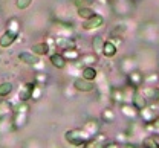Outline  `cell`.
I'll return each mask as SVG.
<instances>
[{"label":"cell","mask_w":159,"mask_h":148,"mask_svg":"<svg viewBox=\"0 0 159 148\" xmlns=\"http://www.w3.org/2000/svg\"><path fill=\"white\" fill-rule=\"evenodd\" d=\"M89 139H90V136L83 128H70V130L64 131V141L74 147H83Z\"/></svg>","instance_id":"cell-1"},{"label":"cell","mask_w":159,"mask_h":148,"mask_svg":"<svg viewBox=\"0 0 159 148\" xmlns=\"http://www.w3.org/2000/svg\"><path fill=\"white\" fill-rule=\"evenodd\" d=\"M19 60L21 61V63H25L26 66H31V67H35V69H39L40 66H41V63H43L41 57H39L37 54H34L32 50H31V52H28V50L20 52Z\"/></svg>","instance_id":"cell-2"},{"label":"cell","mask_w":159,"mask_h":148,"mask_svg":"<svg viewBox=\"0 0 159 148\" xmlns=\"http://www.w3.org/2000/svg\"><path fill=\"white\" fill-rule=\"evenodd\" d=\"M102 24H104V17L101 14L95 12L90 19H87V20H84L81 23V28L84 31H93V29H99Z\"/></svg>","instance_id":"cell-3"},{"label":"cell","mask_w":159,"mask_h":148,"mask_svg":"<svg viewBox=\"0 0 159 148\" xmlns=\"http://www.w3.org/2000/svg\"><path fill=\"white\" fill-rule=\"evenodd\" d=\"M74 89L80 92V93H90V92H93V89H95V84H93V81H87V80H84L83 76H77L75 80H74Z\"/></svg>","instance_id":"cell-4"},{"label":"cell","mask_w":159,"mask_h":148,"mask_svg":"<svg viewBox=\"0 0 159 148\" xmlns=\"http://www.w3.org/2000/svg\"><path fill=\"white\" fill-rule=\"evenodd\" d=\"M125 80H127V84L130 85L132 89H141L144 85V73L141 70H138V69H135L130 73H127Z\"/></svg>","instance_id":"cell-5"},{"label":"cell","mask_w":159,"mask_h":148,"mask_svg":"<svg viewBox=\"0 0 159 148\" xmlns=\"http://www.w3.org/2000/svg\"><path fill=\"white\" fill-rule=\"evenodd\" d=\"M35 85V81H28V83H23L21 87L17 92V99L19 101H25V102H29L31 101V95H32V89Z\"/></svg>","instance_id":"cell-6"},{"label":"cell","mask_w":159,"mask_h":148,"mask_svg":"<svg viewBox=\"0 0 159 148\" xmlns=\"http://www.w3.org/2000/svg\"><path fill=\"white\" fill-rule=\"evenodd\" d=\"M139 90L147 98V101L159 102V87H156V85H153V84H147V85H142Z\"/></svg>","instance_id":"cell-7"},{"label":"cell","mask_w":159,"mask_h":148,"mask_svg":"<svg viewBox=\"0 0 159 148\" xmlns=\"http://www.w3.org/2000/svg\"><path fill=\"white\" fill-rule=\"evenodd\" d=\"M55 44L61 50H64V49H77V41L72 37H67V35H57L55 37Z\"/></svg>","instance_id":"cell-8"},{"label":"cell","mask_w":159,"mask_h":148,"mask_svg":"<svg viewBox=\"0 0 159 148\" xmlns=\"http://www.w3.org/2000/svg\"><path fill=\"white\" fill-rule=\"evenodd\" d=\"M119 111L124 118H127L129 121H135L139 118V110H136L132 104H127V102H122L119 106Z\"/></svg>","instance_id":"cell-9"},{"label":"cell","mask_w":159,"mask_h":148,"mask_svg":"<svg viewBox=\"0 0 159 148\" xmlns=\"http://www.w3.org/2000/svg\"><path fill=\"white\" fill-rule=\"evenodd\" d=\"M83 130H84L90 137H93V136L98 134L99 130H101V121H98V119H89V121L84 122Z\"/></svg>","instance_id":"cell-10"},{"label":"cell","mask_w":159,"mask_h":148,"mask_svg":"<svg viewBox=\"0 0 159 148\" xmlns=\"http://www.w3.org/2000/svg\"><path fill=\"white\" fill-rule=\"evenodd\" d=\"M132 106L135 107L136 110H141V108H144V107L148 106L147 98L141 93L139 89H135V92H133V96H132Z\"/></svg>","instance_id":"cell-11"},{"label":"cell","mask_w":159,"mask_h":148,"mask_svg":"<svg viewBox=\"0 0 159 148\" xmlns=\"http://www.w3.org/2000/svg\"><path fill=\"white\" fill-rule=\"evenodd\" d=\"M17 37H19V34H14V32L5 29V32L0 35V47H9V46H12L14 41L17 40Z\"/></svg>","instance_id":"cell-12"},{"label":"cell","mask_w":159,"mask_h":148,"mask_svg":"<svg viewBox=\"0 0 159 148\" xmlns=\"http://www.w3.org/2000/svg\"><path fill=\"white\" fill-rule=\"evenodd\" d=\"M28 116H29V113H14V116H12V127L14 130H20V128H23L26 124H28Z\"/></svg>","instance_id":"cell-13"},{"label":"cell","mask_w":159,"mask_h":148,"mask_svg":"<svg viewBox=\"0 0 159 148\" xmlns=\"http://www.w3.org/2000/svg\"><path fill=\"white\" fill-rule=\"evenodd\" d=\"M49 63L52 64L55 69H58V70H63V69H66V58L61 55V54H57V52H54V54H51L49 55Z\"/></svg>","instance_id":"cell-14"},{"label":"cell","mask_w":159,"mask_h":148,"mask_svg":"<svg viewBox=\"0 0 159 148\" xmlns=\"http://www.w3.org/2000/svg\"><path fill=\"white\" fill-rule=\"evenodd\" d=\"M136 67H138V64H136V61H135L133 58L125 57V58H122V60L119 61V70H121V72H124L125 75H127V73H130L132 70H135Z\"/></svg>","instance_id":"cell-15"},{"label":"cell","mask_w":159,"mask_h":148,"mask_svg":"<svg viewBox=\"0 0 159 148\" xmlns=\"http://www.w3.org/2000/svg\"><path fill=\"white\" fill-rule=\"evenodd\" d=\"M81 76L87 81H95L98 78V70L95 66H83L81 69Z\"/></svg>","instance_id":"cell-16"},{"label":"cell","mask_w":159,"mask_h":148,"mask_svg":"<svg viewBox=\"0 0 159 148\" xmlns=\"http://www.w3.org/2000/svg\"><path fill=\"white\" fill-rule=\"evenodd\" d=\"M139 118L142 119V122H144V124H152V122L156 119L153 108H152V107H148V106L139 110Z\"/></svg>","instance_id":"cell-17"},{"label":"cell","mask_w":159,"mask_h":148,"mask_svg":"<svg viewBox=\"0 0 159 148\" xmlns=\"http://www.w3.org/2000/svg\"><path fill=\"white\" fill-rule=\"evenodd\" d=\"M31 50H32L34 54H37L39 57H44V55H48V54L51 52V47H49V44L46 41H40V43L32 44V46H31Z\"/></svg>","instance_id":"cell-18"},{"label":"cell","mask_w":159,"mask_h":148,"mask_svg":"<svg viewBox=\"0 0 159 148\" xmlns=\"http://www.w3.org/2000/svg\"><path fill=\"white\" fill-rule=\"evenodd\" d=\"M98 55L93 52H87V54H81L80 55V63L83 64V66H95V64L98 63Z\"/></svg>","instance_id":"cell-19"},{"label":"cell","mask_w":159,"mask_h":148,"mask_svg":"<svg viewBox=\"0 0 159 148\" xmlns=\"http://www.w3.org/2000/svg\"><path fill=\"white\" fill-rule=\"evenodd\" d=\"M110 99L113 104L116 106H121L122 102H125V96H124V92L118 89V87H112L110 89Z\"/></svg>","instance_id":"cell-20"},{"label":"cell","mask_w":159,"mask_h":148,"mask_svg":"<svg viewBox=\"0 0 159 148\" xmlns=\"http://www.w3.org/2000/svg\"><path fill=\"white\" fill-rule=\"evenodd\" d=\"M118 52V47L110 41V40H104V46H102V55L106 58H113Z\"/></svg>","instance_id":"cell-21"},{"label":"cell","mask_w":159,"mask_h":148,"mask_svg":"<svg viewBox=\"0 0 159 148\" xmlns=\"http://www.w3.org/2000/svg\"><path fill=\"white\" fill-rule=\"evenodd\" d=\"M141 147L144 148H159V134H150L142 139Z\"/></svg>","instance_id":"cell-22"},{"label":"cell","mask_w":159,"mask_h":148,"mask_svg":"<svg viewBox=\"0 0 159 148\" xmlns=\"http://www.w3.org/2000/svg\"><path fill=\"white\" fill-rule=\"evenodd\" d=\"M115 119H116V113H115L113 108L107 107V108L102 110V113H101V122H104V124H112V122H115Z\"/></svg>","instance_id":"cell-23"},{"label":"cell","mask_w":159,"mask_h":148,"mask_svg":"<svg viewBox=\"0 0 159 148\" xmlns=\"http://www.w3.org/2000/svg\"><path fill=\"white\" fill-rule=\"evenodd\" d=\"M61 55L66 58L67 63H74V61H78L81 54L78 49H64V50H61Z\"/></svg>","instance_id":"cell-24"},{"label":"cell","mask_w":159,"mask_h":148,"mask_svg":"<svg viewBox=\"0 0 159 148\" xmlns=\"http://www.w3.org/2000/svg\"><path fill=\"white\" fill-rule=\"evenodd\" d=\"M77 14H78L80 19L87 20V19H90V17L95 14V11H93L92 6H78V8H77Z\"/></svg>","instance_id":"cell-25"},{"label":"cell","mask_w":159,"mask_h":148,"mask_svg":"<svg viewBox=\"0 0 159 148\" xmlns=\"http://www.w3.org/2000/svg\"><path fill=\"white\" fill-rule=\"evenodd\" d=\"M11 111H12V104H11V101L2 98V101H0V119H2V118H6Z\"/></svg>","instance_id":"cell-26"},{"label":"cell","mask_w":159,"mask_h":148,"mask_svg":"<svg viewBox=\"0 0 159 148\" xmlns=\"http://www.w3.org/2000/svg\"><path fill=\"white\" fill-rule=\"evenodd\" d=\"M102 46H104V37L95 35L93 40H92V47H93V52L97 55H102Z\"/></svg>","instance_id":"cell-27"},{"label":"cell","mask_w":159,"mask_h":148,"mask_svg":"<svg viewBox=\"0 0 159 148\" xmlns=\"http://www.w3.org/2000/svg\"><path fill=\"white\" fill-rule=\"evenodd\" d=\"M14 90V84L11 81H3L0 84V98H8Z\"/></svg>","instance_id":"cell-28"},{"label":"cell","mask_w":159,"mask_h":148,"mask_svg":"<svg viewBox=\"0 0 159 148\" xmlns=\"http://www.w3.org/2000/svg\"><path fill=\"white\" fill-rule=\"evenodd\" d=\"M6 29L11 31V32H14V34H20V29H21L20 20L19 19H16V17L9 19V20L6 21Z\"/></svg>","instance_id":"cell-29"},{"label":"cell","mask_w":159,"mask_h":148,"mask_svg":"<svg viewBox=\"0 0 159 148\" xmlns=\"http://www.w3.org/2000/svg\"><path fill=\"white\" fill-rule=\"evenodd\" d=\"M34 81H35L37 84L44 87V85L49 83V75H48L46 72H43V70H37L35 75H34Z\"/></svg>","instance_id":"cell-30"},{"label":"cell","mask_w":159,"mask_h":148,"mask_svg":"<svg viewBox=\"0 0 159 148\" xmlns=\"http://www.w3.org/2000/svg\"><path fill=\"white\" fill-rule=\"evenodd\" d=\"M43 96V85H40L35 83L34 89H32V95H31V99L32 101H39L40 98Z\"/></svg>","instance_id":"cell-31"},{"label":"cell","mask_w":159,"mask_h":148,"mask_svg":"<svg viewBox=\"0 0 159 148\" xmlns=\"http://www.w3.org/2000/svg\"><path fill=\"white\" fill-rule=\"evenodd\" d=\"M32 2L34 0H16V8L19 11H25V9H28L32 5Z\"/></svg>","instance_id":"cell-32"},{"label":"cell","mask_w":159,"mask_h":148,"mask_svg":"<svg viewBox=\"0 0 159 148\" xmlns=\"http://www.w3.org/2000/svg\"><path fill=\"white\" fill-rule=\"evenodd\" d=\"M93 2L95 0H75V5H77V8L78 6H92Z\"/></svg>","instance_id":"cell-33"},{"label":"cell","mask_w":159,"mask_h":148,"mask_svg":"<svg viewBox=\"0 0 159 148\" xmlns=\"http://www.w3.org/2000/svg\"><path fill=\"white\" fill-rule=\"evenodd\" d=\"M121 144H119L118 141H106V144H104V148H118Z\"/></svg>","instance_id":"cell-34"},{"label":"cell","mask_w":159,"mask_h":148,"mask_svg":"<svg viewBox=\"0 0 159 148\" xmlns=\"http://www.w3.org/2000/svg\"><path fill=\"white\" fill-rule=\"evenodd\" d=\"M97 3H99V5H107L109 3V0H95Z\"/></svg>","instance_id":"cell-35"}]
</instances>
